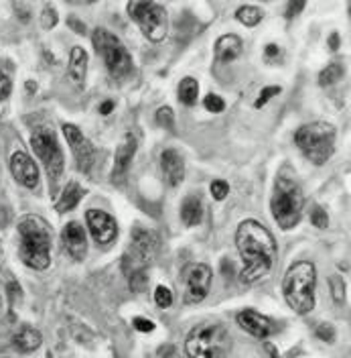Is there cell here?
<instances>
[{"instance_id":"obj_1","label":"cell","mask_w":351,"mask_h":358,"mask_svg":"<svg viewBox=\"0 0 351 358\" xmlns=\"http://www.w3.org/2000/svg\"><path fill=\"white\" fill-rule=\"evenodd\" d=\"M236 246L244 261L240 279L248 285L260 281L270 273L276 259V242L270 230L256 220H246L238 226Z\"/></svg>"},{"instance_id":"obj_2","label":"cell","mask_w":351,"mask_h":358,"mask_svg":"<svg viewBox=\"0 0 351 358\" xmlns=\"http://www.w3.org/2000/svg\"><path fill=\"white\" fill-rule=\"evenodd\" d=\"M303 206H305V196H303L301 183L295 176H291L288 169H282V173H278L276 178L274 193H272L274 220L282 230H291L301 220Z\"/></svg>"},{"instance_id":"obj_3","label":"cell","mask_w":351,"mask_h":358,"mask_svg":"<svg viewBox=\"0 0 351 358\" xmlns=\"http://www.w3.org/2000/svg\"><path fill=\"white\" fill-rule=\"evenodd\" d=\"M19 255L27 267L43 271L51 265V234L41 218L29 216L19 224Z\"/></svg>"},{"instance_id":"obj_4","label":"cell","mask_w":351,"mask_h":358,"mask_svg":"<svg viewBox=\"0 0 351 358\" xmlns=\"http://www.w3.org/2000/svg\"><path fill=\"white\" fill-rule=\"evenodd\" d=\"M315 283H317V271H315V265L308 261H299L286 271L282 281V293L286 304L297 313L305 315L313 312Z\"/></svg>"},{"instance_id":"obj_5","label":"cell","mask_w":351,"mask_h":358,"mask_svg":"<svg viewBox=\"0 0 351 358\" xmlns=\"http://www.w3.org/2000/svg\"><path fill=\"white\" fill-rule=\"evenodd\" d=\"M295 143L310 163L325 165L335 151V127L323 120L305 125L295 134Z\"/></svg>"},{"instance_id":"obj_6","label":"cell","mask_w":351,"mask_h":358,"mask_svg":"<svg viewBox=\"0 0 351 358\" xmlns=\"http://www.w3.org/2000/svg\"><path fill=\"white\" fill-rule=\"evenodd\" d=\"M185 350L189 358H225L231 350V338L221 324H203L187 336Z\"/></svg>"},{"instance_id":"obj_7","label":"cell","mask_w":351,"mask_h":358,"mask_svg":"<svg viewBox=\"0 0 351 358\" xmlns=\"http://www.w3.org/2000/svg\"><path fill=\"white\" fill-rule=\"evenodd\" d=\"M91 41L95 51L104 57L106 67L110 72L112 78L116 80H124L132 72V57L128 49L122 45V41L110 33L108 29H95L91 35Z\"/></svg>"},{"instance_id":"obj_8","label":"cell","mask_w":351,"mask_h":358,"mask_svg":"<svg viewBox=\"0 0 351 358\" xmlns=\"http://www.w3.org/2000/svg\"><path fill=\"white\" fill-rule=\"evenodd\" d=\"M31 145H33L37 157L43 161L49 181H51V189H55L57 181L63 173V153H61V147H59V140H57L53 127H49V125L37 127L31 134Z\"/></svg>"},{"instance_id":"obj_9","label":"cell","mask_w":351,"mask_h":358,"mask_svg":"<svg viewBox=\"0 0 351 358\" xmlns=\"http://www.w3.org/2000/svg\"><path fill=\"white\" fill-rule=\"evenodd\" d=\"M128 14L136 21V25L140 27L142 35L152 41L159 43L167 37L169 33V14L165 10V6L157 4V2H131L128 4Z\"/></svg>"},{"instance_id":"obj_10","label":"cell","mask_w":351,"mask_h":358,"mask_svg":"<svg viewBox=\"0 0 351 358\" xmlns=\"http://www.w3.org/2000/svg\"><path fill=\"white\" fill-rule=\"evenodd\" d=\"M159 253V240L150 230H142L136 228L131 236V253L124 257V268H128L132 265L131 273L136 271H146V267H150V263L157 259Z\"/></svg>"},{"instance_id":"obj_11","label":"cell","mask_w":351,"mask_h":358,"mask_svg":"<svg viewBox=\"0 0 351 358\" xmlns=\"http://www.w3.org/2000/svg\"><path fill=\"white\" fill-rule=\"evenodd\" d=\"M63 134H65V138L71 147L78 169L88 173L89 169L93 167V163H95V149L91 147L88 136H84V133L73 125H63Z\"/></svg>"},{"instance_id":"obj_12","label":"cell","mask_w":351,"mask_h":358,"mask_svg":"<svg viewBox=\"0 0 351 358\" xmlns=\"http://www.w3.org/2000/svg\"><path fill=\"white\" fill-rule=\"evenodd\" d=\"M212 287V268L207 265H195L187 273L185 283V304L195 306L205 299Z\"/></svg>"},{"instance_id":"obj_13","label":"cell","mask_w":351,"mask_h":358,"mask_svg":"<svg viewBox=\"0 0 351 358\" xmlns=\"http://www.w3.org/2000/svg\"><path fill=\"white\" fill-rule=\"evenodd\" d=\"M86 222H88V228L89 232H91V236H93V240L100 246L110 244L118 236V224L104 210H88L86 212Z\"/></svg>"},{"instance_id":"obj_14","label":"cell","mask_w":351,"mask_h":358,"mask_svg":"<svg viewBox=\"0 0 351 358\" xmlns=\"http://www.w3.org/2000/svg\"><path fill=\"white\" fill-rule=\"evenodd\" d=\"M10 171L12 178L29 189H35L39 185V167L25 151H16L10 157Z\"/></svg>"},{"instance_id":"obj_15","label":"cell","mask_w":351,"mask_h":358,"mask_svg":"<svg viewBox=\"0 0 351 358\" xmlns=\"http://www.w3.org/2000/svg\"><path fill=\"white\" fill-rule=\"evenodd\" d=\"M61 242L65 253L73 261H84L88 253V242H86V230L80 222H69L61 230Z\"/></svg>"},{"instance_id":"obj_16","label":"cell","mask_w":351,"mask_h":358,"mask_svg":"<svg viewBox=\"0 0 351 358\" xmlns=\"http://www.w3.org/2000/svg\"><path fill=\"white\" fill-rule=\"evenodd\" d=\"M238 324L242 330H246L248 334H252L254 338H268L270 334L276 332V324L262 313L254 312V310H244L238 313Z\"/></svg>"},{"instance_id":"obj_17","label":"cell","mask_w":351,"mask_h":358,"mask_svg":"<svg viewBox=\"0 0 351 358\" xmlns=\"http://www.w3.org/2000/svg\"><path fill=\"white\" fill-rule=\"evenodd\" d=\"M134 155H136V138L128 134L120 143V147L116 149V155H114V169H112V181L114 183H122L126 179Z\"/></svg>"},{"instance_id":"obj_18","label":"cell","mask_w":351,"mask_h":358,"mask_svg":"<svg viewBox=\"0 0 351 358\" xmlns=\"http://www.w3.org/2000/svg\"><path fill=\"white\" fill-rule=\"evenodd\" d=\"M161 171L167 179L169 185H179L183 178H185V163L183 157L177 153L175 149H165L161 153Z\"/></svg>"},{"instance_id":"obj_19","label":"cell","mask_w":351,"mask_h":358,"mask_svg":"<svg viewBox=\"0 0 351 358\" xmlns=\"http://www.w3.org/2000/svg\"><path fill=\"white\" fill-rule=\"evenodd\" d=\"M86 72H88V53L82 47H73L69 55V80L76 84V88H84L86 84Z\"/></svg>"},{"instance_id":"obj_20","label":"cell","mask_w":351,"mask_h":358,"mask_svg":"<svg viewBox=\"0 0 351 358\" xmlns=\"http://www.w3.org/2000/svg\"><path fill=\"white\" fill-rule=\"evenodd\" d=\"M242 39L238 35H223L216 43V61L218 63H229L242 53Z\"/></svg>"},{"instance_id":"obj_21","label":"cell","mask_w":351,"mask_h":358,"mask_svg":"<svg viewBox=\"0 0 351 358\" xmlns=\"http://www.w3.org/2000/svg\"><path fill=\"white\" fill-rule=\"evenodd\" d=\"M41 334L35 330V328H29V326H23L14 336H12V346L14 350L19 352H33L41 346Z\"/></svg>"},{"instance_id":"obj_22","label":"cell","mask_w":351,"mask_h":358,"mask_svg":"<svg viewBox=\"0 0 351 358\" xmlns=\"http://www.w3.org/2000/svg\"><path fill=\"white\" fill-rule=\"evenodd\" d=\"M82 198H84V189L80 187V183L78 181H69L65 185V189L61 191V198L57 200L55 210L57 212H69V210H73L80 204Z\"/></svg>"},{"instance_id":"obj_23","label":"cell","mask_w":351,"mask_h":358,"mask_svg":"<svg viewBox=\"0 0 351 358\" xmlns=\"http://www.w3.org/2000/svg\"><path fill=\"white\" fill-rule=\"evenodd\" d=\"M203 218V204L199 196H187L183 206H181V220L187 226H197Z\"/></svg>"},{"instance_id":"obj_24","label":"cell","mask_w":351,"mask_h":358,"mask_svg":"<svg viewBox=\"0 0 351 358\" xmlns=\"http://www.w3.org/2000/svg\"><path fill=\"white\" fill-rule=\"evenodd\" d=\"M197 96H199L197 80H193V78H183L181 84H179V100H181L185 106H193V104L197 102Z\"/></svg>"},{"instance_id":"obj_25","label":"cell","mask_w":351,"mask_h":358,"mask_svg":"<svg viewBox=\"0 0 351 358\" xmlns=\"http://www.w3.org/2000/svg\"><path fill=\"white\" fill-rule=\"evenodd\" d=\"M236 19L242 25H246V27H256L262 21V10L258 6H250V4L248 6H240L236 10Z\"/></svg>"},{"instance_id":"obj_26","label":"cell","mask_w":351,"mask_h":358,"mask_svg":"<svg viewBox=\"0 0 351 358\" xmlns=\"http://www.w3.org/2000/svg\"><path fill=\"white\" fill-rule=\"evenodd\" d=\"M343 78V65L341 63H331L319 74V84L321 86H333Z\"/></svg>"},{"instance_id":"obj_27","label":"cell","mask_w":351,"mask_h":358,"mask_svg":"<svg viewBox=\"0 0 351 358\" xmlns=\"http://www.w3.org/2000/svg\"><path fill=\"white\" fill-rule=\"evenodd\" d=\"M157 123H159L163 129L173 131V127H175V114H173V110H171L169 106L159 108V110H157Z\"/></svg>"},{"instance_id":"obj_28","label":"cell","mask_w":351,"mask_h":358,"mask_svg":"<svg viewBox=\"0 0 351 358\" xmlns=\"http://www.w3.org/2000/svg\"><path fill=\"white\" fill-rule=\"evenodd\" d=\"M155 302H157V306L159 308H171L173 306V293H171V289L169 287H165V285H159L157 289H155Z\"/></svg>"},{"instance_id":"obj_29","label":"cell","mask_w":351,"mask_h":358,"mask_svg":"<svg viewBox=\"0 0 351 358\" xmlns=\"http://www.w3.org/2000/svg\"><path fill=\"white\" fill-rule=\"evenodd\" d=\"M128 277H131L132 291H136V293L144 291V287H146V283H148V279H146V271H136V273H131Z\"/></svg>"},{"instance_id":"obj_30","label":"cell","mask_w":351,"mask_h":358,"mask_svg":"<svg viewBox=\"0 0 351 358\" xmlns=\"http://www.w3.org/2000/svg\"><path fill=\"white\" fill-rule=\"evenodd\" d=\"M310 222L315 224L317 228H327L329 226V218H327V212L323 210V208H319V206H313V210H310Z\"/></svg>"},{"instance_id":"obj_31","label":"cell","mask_w":351,"mask_h":358,"mask_svg":"<svg viewBox=\"0 0 351 358\" xmlns=\"http://www.w3.org/2000/svg\"><path fill=\"white\" fill-rule=\"evenodd\" d=\"M227 193H229V185L223 181V179H216L214 183H212V196H214V200H225L227 198Z\"/></svg>"},{"instance_id":"obj_32","label":"cell","mask_w":351,"mask_h":358,"mask_svg":"<svg viewBox=\"0 0 351 358\" xmlns=\"http://www.w3.org/2000/svg\"><path fill=\"white\" fill-rule=\"evenodd\" d=\"M203 104H205V108H207L210 112H223V110H225V102L221 100L218 94H210V96L203 100Z\"/></svg>"},{"instance_id":"obj_33","label":"cell","mask_w":351,"mask_h":358,"mask_svg":"<svg viewBox=\"0 0 351 358\" xmlns=\"http://www.w3.org/2000/svg\"><path fill=\"white\" fill-rule=\"evenodd\" d=\"M329 285H331V291H333V299L337 304L343 302V297H346V285H343V281L339 277H331Z\"/></svg>"},{"instance_id":"obj_34","label":"cell","mask_w":351,"mask_h":358,"mask_svg":"<svg viewBox=\"0 0 351 358\" xmlns=\"http://www.w3.org/2000/svg\"><path fill=\"white\" fill-rule=\"evenodd\" d=\"M280 92H282L280 86H266V88L260 92V96H258V100H256V104H254V106H256V108H262L264 104H266V102H268L272 96H278Z\"/></svg>"},{"instance_id":"obj_35","label":"cell","mask_w":351,"mask_h":358,"mask_svg":"<svg viewBox=\"0 0 351 358\" xmlns=\"http://www.w3.org/2000/svg\"><path fill=\"white\" fill-rule=\"evenodd\" d=\"M317 336L323 340V342H333L335 340V330H333V326L331 324H321L319 328H317Z\"/></svg>"},{"instance_id":"obj_36","label":"cell","mask_w":351,"mask_h":358,"mask_svg":"<svg viewBox=\"0 0 351 358\" xmlns=\"http://www.w3.org/2000/svg\"><path fill=\"white\" fill-rule=\"evenodd\" d=\"M55 25H57V10L51 8V6H47L43 10V27L45 29H51Z\"/></svg>"},{"instance_id":"obj_37","label":"cell","mask_w":351,"mask_h":358,"mask_svg":"<svg viewBox=\"0 0 351 358\" xmlns=\"http://www.w3.org/2000/svg\"><path fill=\"white\" fill-rule=\"evenodd\" d=\"M132 326L138 330V332H152L155 330V324L150 319H144V317H134Z\"/></svg>"},{"instance_id":"obj_38","label":"cell","mask_w":351,"mask_h":358,"mask_svg":"<svg viewBox=\"0 0 351 358\" xmlns=\"http://www.w3.org/2000/svg\"><path fill=\"white\" fill-rule=\"evenodd\" d=\"M10 90H12V84H10V78H8V76H6L4 72H0V100L8 98Z\"/></svg>"},{"instance_id":"obj_39","label":"cell","mask_w":351,"mask_h":358,"mask_svg":"<svg viewBox=\"0 0 351 358\" xmlns=\"http://www.w3.org/2000/svg\"><path fill=\"white\" fill-rule=\"evenodd\" d=\"M305 8V0H297V2H288V6H286V19H293V17H297L301 10Z\"/></svg>"},{"instance_id":"obj_40","label":"cell","mask_w":351,"mask_h":358,"mask_svg":"<svg viewBox=\"0 0 351 358\" xmlns=\"http://www.w3.org/2000/svg\"><path fill=\"white\" fill-rule=\"evenodd\" d=\"M264 55H266V59H272V57H276V55H280V49L276 47V45H266V51H264Z\"/></svg>"},{"instance_id":"obj_41","label":"cell","mask_w":351,"mask_h":358,"mask_svg":"<svg viewBox=\"0 0 351 358\" xmlns=\"http://www.w3.org/2000/svg\"><path fill=\"white\" fill-rule=\"evenodd\" d=\"M112 110H114V102H112V100H106V102L100 106V114H102V116H108Z\"/></svg>"},{"instance_id":"obj_42","label":"cell","mask_w":351,"mask_h":358,"mask_svg":"<svg viewBox=\"0 0 351 358\" xmlns=\"http://www.w3.org/2000/svg\"><path fill=\"white\" fill-rule=\"evenodd\" d=\"M264 348H266V352H268V357L270 358H282L280 355H278V350H276V346H274V344L266 342V344H264Z\"/></svg>"},{"instance_id":"obj_43","label":"cell","mask_w":351,"mask_h":358,"mask_svg":"<svg viewBox=\"0 0 351 358\" xmlns=\"http://www.w3.org/2000/svg\"><path fill=\"white\" fill-rule=\"evenodd\" d=\"M69 25H71L73 29H78L80 33H84V31H86V25H80V23L76 21V19H69Z\"/></svg>"},{"instance_id":"obj_44","label":"cell","mask_w":351,"mask_h":358,"mask_svg":"<svg viewBox=\"0 0 351 358\" xmlns=\"http://www.w3.org/2000/svg\"><path fill=\"white\" fill-rule=\"evenodd\" d=\"M337 45H339V37H337V33H333L331 35V49H337Z\"/></svg>"},{"instance_id":"obj_45","label":"cell","mask_w":351,"mask_h":358,"mask_svg":"<svg viewBox=\"0 0 351 358\" xmlns=\"http://www.w3.org/2000/svg\"><path fill=\"white\" fill-rule=\"evenodd\" d=\"M171 352H173V348H167V350H165V348H161V350H159V355H161V357H171Z\"/></svg>"}]
</instances>
